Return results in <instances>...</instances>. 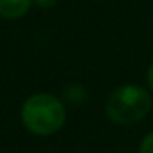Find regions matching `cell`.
Masks as SVG:
<instances>
[{"instance_id":"1","label":"cell","mask_w":153,"mask_h":153,"mask_svg":"<svg viewBox=\"0 0 153 153\" xmlns=\"http://www.w3.org/2000/svg\"><path fill=\"white\" fill-rule=\"evenodd\" d=\"M20 119L25 130L38 137H49L58 133L65 121H67V110L65 103L49 94V92H38L29 96L20 110Z\"/></svg>"},{"instance_id":"2","label":"cell","mask_w":153,"mask_h":153,"mask_svg":"<svg viewBox=\"0 0 153 153\" xmlns=\"http://www.w3.org/2000/svg\"><path fill=\"white\" fill-rule=\"evenodd\" d=\"M153 101L146 88L137 85H123L115 88L106 101V115L112 123L130 126L142 121L151 110Z\"/></svg>"},{"instance_id":"3","label":"cell","mask_w":153,"mask_h":153,"mask_svg":"<svg viewBox=\"0 0 153 153\" xmlns=\"http://www.w3.org/2000/svg\"><path fill=\"white\" fill-rule=\"evenodd\" d=\"M34 0H0V18L18 20L29 13Z\"/></svg>"},{"instance_id":"4","label":"cell","mask_w":153,"mask_h":153,"mask_svg":"<svg viewBox=\"0 0 153 153\" xmlns=\"http://www.w3.org/2000/svg\"><path fill=\"white\" fill-rule=\"evenodd\" d=\"M63 97H65V101H68L72 105H81L87 99V90L83 85H68L63 90Z\"/></svg>"},{"instance_id":"5","label":"cell","mask_w":153,"mask_h":153,"mask_svg":"<svg viewBox=\"0 0 153 153\" xmlns=\"http://www.w3.org/2000/svg\"><path fill=\"white\" fill-rule=\"evenodd\" d=\"M139 153H153V131H149V133L142 139Z\"/></svg>"},{"instance_id":"6","label":"cell","mask_w":153,"mask_h":153,"mask_svg":"<svg viewBox=\"0 0 153 153\" xmlns=\"http://www.w3.org/2000/svg\"><path fill=\"white\" fill-rule=\"evenodd\" d=\"M34 4L42 9H49V7H54L58 4V0H34Z\"/></svg>"},{"instance_id":"7","label":"cell","mask_w":153,"mask_h":153,"mask_svg":"<svg viewBox=\"0 0 153 153\" xmlns=\"http://www.w3.org/2000/svg\"><path fill=\"white\" fill-rule=\"evenodd\" d=\"M146 85H148V88L153 92V63L148 67V72H146Z\"/></svg>"}]
</instances>
